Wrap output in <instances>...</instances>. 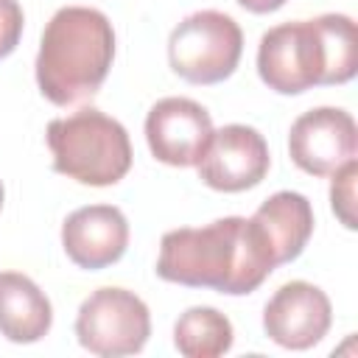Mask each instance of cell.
<instances>
[{"mask_svg":"<svg viewBox=\"0 0 358 358\" xmlns=\"http://www.w3.org/2000/svg\"><path fill=\"white\" fill-rule=\"evenodd\" d=\"M277 268L266 235L252 218L227 215L207 227H179L162 235L157 274L187 288L241 296Z\"/></svg>","mask_w":358,"mask_h":358,"instance_id":"obj_1","label":"cell"},{"mask_svg":"<svg viewBox=\"0 0 358 358\" xmlns=\"http://www.w3.org/2000/svg\"><path fill=\"white\" fill-rule=\"evenodd\" d=\"M355 70L358 34L347 14L282 22L260 36L257 73L280 95H299L319 84H344Z\"/></svg>","mask_w":358,"mask_h":358,"instance_id":"obj_2","label":"cell"},{"mask_svg":"<svg viewBox=\"0 0 358 358\" xmlns=\"http://www.w3.org/2000/svg\"><path fill=\"white\" fill-rule=\"evenodd\" d=\"M115 59V31L103 11L64 6L45 25L36 53V84L56 106L92 98Z\"/></svg>","mask_w":358,"mask_h":358,"instance_id":"obj_3","label":"cell"},{"mask_svg":"<svg viewBox=\"0 0 358 358\" xmlns=\"http://www.w3.org/2000/svg\"><path fill=\"white\" fill-rule=\"evenodd\" d=\"M53 171L78 185H117L131 168V143L123 123L101 109H78L48 123Z\"/></svg>","mask_w":358,"mask_h":358,"instance_id":"obj_4","label":"cell"},{"mask_svg":"<svg viewBox=\"0 0 358 358\" xmlns=\"http://www.w3.org/2000/svg\"><path fill=\"white\" fill-rule=\"evenodd\" d=\"M241 25L215 8L185 17L168 39L171 67L190 84H218L229 78L241 62Z\"/></svg>","mask_w":358,"mask_h":358,"instance_id":"obj_5","label":"cell"},{"mask_svg":"<svg viewBox=\"0 0 358 358\" xmlns=\"http://www.w3.org/2000/svg\"><path fill=\"white\" fill-rule=\"evenodd\" d=\"M76 336L92 355H134L151 336V316L137 294L126 288H98L78 308Z\"/></svg>","mask_w":358,"mask_h":358,"instance_id":"obj_6","label":"cell"},{"mask_svg":"<svg viewBox=\"0 0 358 358\" xmlns=\"http://www.w3.org/2000/svg\"><path fill=\"white\" fill-rule=\"evenodd\" d=\"M271 157L263 134L243 123L213 129L210 145L196 162L199 179L221 193H241L260 185L268 173Z\"/></svg>","mask_w":358,"mask_h":358,"instance_id":"obj_7","label":"cell"},{"mask_svg":"<svg viewBox=\"0 0 358 358\" xmlns=\"http://www.w3.org/2000/svg\"><path fill=\"white\" fill-rule=\"evenodd\" d=\"M288 151L296 168L310 176H333L355 159L358 131L350 112L338 106H316L299 115L288 134Z\"/></svg>","mask_w":358,"mask_h":358,"instance_id":"obj_8","label":"cell"},{"mask_svg":"<svg viewBox=\"0 0 358 358\" xmlns=\"http://www.w3.org/2000/svg\"><path fill=\"white\" fill-rule=\"evenodd\" d=\"M333 322L327 294L305 280H291L274 291L263 308L266 336L285 350H310L319 344Z\"/></svg>","mask_w":358,"mask_h":358,"instance_id":"obj_9","label":"cell"},{"mask_svg":"<svg viewBox=\"0 0 358 358\" xmlns=\"http://www.w3.org/2000/svg\"><path fill=\"white\" fill-rule=\"evenodd\" d=\"M213 137L210 112L190 98H162L148 109L145 140L151 154L173 168H190L201 159Z\"/></svg>","mask_w":358,"mask_h":358,"instance_id":"obj_10","label":"cell"},{"mask_svg":"<svg viewBox=\"0 0 358 358\" xmlns=\"http://www.w3.org/2000/svg\"><path fill=\"white\" fill-rule=\"evenodd\" d=\"M62 246L78 268H106L117 263L129 246V221L115 204L78 207L62 224Z\"/></svg>","mask_w":358,"mask_h":358,"instance_id":"obj_11","label":"cell"},{"mask_svg":"<svg viewBox=\"0 0 358 358\" xmlns=\"http://www.w3.org/2000/svg\"><path fill=\"white\" fill-rule=\"evenodd\" d=\"M252 221L266 235L277 266L296 260L313 235V207L302 193L294 190H280L268 196L257 207Z\"/></svg>","mask_w":358,"mask_h":358,"instance_id":"obj_12","label":"cell"},{"mask_svg":"<svg viewBox=\"0 0 358 358\" xmlns=\"http://www.w3.org/2000/svg\"><path fill=\"white\" fill-rule=\"evenodd\" d=\"M53 324L50 299L20 271H0V333L14 344H34Z\"/></svg>","mask_w":358,"mask_h":358,"instance_id":"obj_13","label":"cell"},{"mask_svg":"<svg viewBox=\"0 0 358 358\" xmlns=\"http://www.w3.org/2000/svg\"><path fill=\"white\" fill-rule=\"evenodd\" d=\"M173 344L185 358H215L229 352L232 324L221 310L196 305L176 319Z\"/></svg>","mask_w":358,"mask_h":358,"instance_id":"obj_14","label":"cell"},{"mask_svg":"<svg viewBox=\"0 0 358 358\" xmlns=\"http://www.w3.org/2000/svg\"><path fill=\"white\" fill-rule=\"evenodd\" d=\"M355 179H358V165L355 159H350L333 173V185H330L333 213L347 229H355Z\"/></svg>","mask_w":358,"mask_h":358,"instance_id":"obj_15","label":"cell"},{"mask_svg":"<svg viewBox=\"0 0 358 358\" xmlns=\"http://www.w3.org/2000/svg\"><path fill=\"white\" fill-rule=\"evenodd\" d=\"M22 8L17 0H0V59H6L22 36Z\"/></svg>","mask_w":358,"mask_h":358,"instance_id":"obj_16","label":"cell"},{"mask_svg":"<svg viewBox=\"0 0 358 358\" xmlns=\"http://www.w3.org/2000/svg\"><path fill=\"white\" fill-rule=\"evenodd\" d=\"M235 3L252 14H268V11H277L280 6H285V0H235Z\"/></svg>","mask_w":358,"mask_h":358,"instance_id":"obj_17","label":"cell"},{"mask_svg":"<svg viewBox=\"0 0 358 358\" xmlns=\"http://www.w3.org/2000/svg\"><path fill=\"white\" fill-rule=\"evenodd\" d=\"M0 207H3V185H0Z\"/></svg>","mask_w":358,"mask_h":358,"instance_id":"obj_18","label":"cell"}]
</instances>
